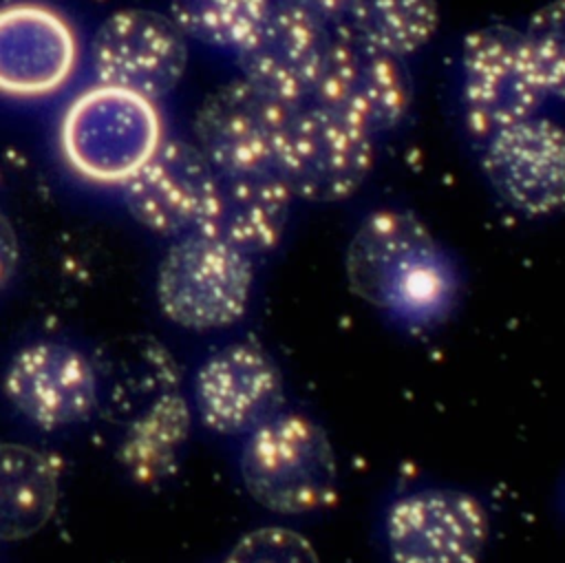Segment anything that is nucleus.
Listing matches in <instances>:
<instances>
[{
    "label": "nucleus",
    "instance_id": "nucleus-1",
    "mask_svg": "<svg viewBox=\"0 0 565 563\" xmlns=\"http://www.w3.org/2000/svg\"><path fill=\"white\" fill-rule=\"evenodd\" d=\"M55 137L60 159L77 179L124 188L168 135L157 102L93 82L66 102Z\"/></svg>",
    "mask_w": 565,
    "mask_h": 563
},
{
    "label": "nucleus",
    "instance_id": "nucleus-2",
    "mask_svg": "<svg viewBox=\"0 0 565 563\" xmlns=\"http://www.w3.org/2000/svg\"><path fill=\"white\" fill-rule=\"evenodd\" d=\"M238 472L247 495L280 517H307L338 499L340 475L324 428L302 413L280 411L245 435Z\"/></svg>",
    "mask_w": 565,
    "mask_h": 563
},
{
    "label": "nucleus",
    "instance_id": "nucleus-3",
    "mask_svg": "<svg viewBox=\"0 0 565 563\" xmlns=\"http://www.w3.org/2000/svg\"><path fill=\"white\" fill-rule=\"evenodd\" d=\"M254 258L238 247L192 232L170 241L157 265L161 314L185 331H221L243 320L254 294Z\"/></svg>",
    "mask_w": 565,
    "mask_h": 563
},
{
    "label": "nucleus",
    "instance_id": "nucleus-4",
    "mask_svg": "<svg viewBox=\"0 0 565 563\" xmlns=\"http://www.w3.org/2000/svg\"><path fill=\"white\" fill-rule=\"evenodd\" d=\"M545 102L519 29L488 24L466 33L459 51V110L475 141L483 144L539 115Z\"/></svg>",
    "mask_w": 565,
    "mask_h": 563
},
{
    "label": "nucleus",
    "instance_id": "nucleus-5",
    "mask_svg": "<svg viewBox=\"0 0 565 563\" xmlns=\"http://www.w3.org/2000/svg\"><path fill=\"white\" fill-rule=\"evenodd\" d=\"M309 102L377 139L406 119L413 82L402 57L369 44L340 22L329 33Z\"/></svg>",
    "mask_w": 565,
    "mask_h": 563
},
{
    "label": "nucleus",
    "instance_id": "nucleus-6",
    "mask_svg": "<svg viewBox=\"0 0 565 563\" xmlns=\"http://www.w3.org/2000/svg\"><path fill=\"white\" fill-rule=\"evenodd\" d=\"M373 163V137L309 102L287 121L276 170L294 199L340 203L364 185Z\"/></svg>",
    "mask_w": 565,
    "mask_h": 563
},
{
    "label": "nucleus",
    "instance_id": "nucleus-7",
    "mask_svg": "<svg viewBox=\"0 0 565 563\" xmlns=\"http://www.w3.org/2000/svg\"><path fill=\"white\" fill-rule=\"evenodd\" d=\"M88 60L97 84L159 104L185 75L188 40L166 13L121 9L93 33Z\"/></svg>",
    "mask_w": 565,
    "mask_h": 563
},
{
    "label": "nucleus",
    "instance_id": "nucleus-8",
    "mask_svg": "<svg viewBox=\"0 0 565 563\" xmlns=\"http://www.w3.org/2000/svg\"><path fill=\"white\" fill-rule=\"evenodd\" d=\"M289 108L245 77L212 91L194 113L192 141L216 174H254L276 170Z\"/></svg>",
    "mask_w": 565,
    "mask_h": 563
},
{
    "label": "nucleus",
    "instance_id": "nucleus-9",
    "mask_svg": "<svg viewBox=\"0 0 565 563\" xmlns=\"http://www.w3.org/2000/svg\"><path fill=\"white\" fill-rule=\"evenodd\" d=\"M79 60V35L64 11L44 0L0 2V97H53L73 82Z\"/></svg>",
    "mask_w": 565,
    "mask_h": 563
},
{
    "label": "nucleus",
    "instance_id": "nucleus-10",
    "mask_svg": "<svg viewBox=\"0 0 565 563\" xmlns=\"http://www.w3.org/2000/svg\"><path fill=\"white\" fill-rule=\"evenodd\" d=\"M488 534L486 506L457 488L406 492L384 514L391 563H479Z\"/></svg>",
    "mask_w": 565,
    "mask_h": 563
},
{
    "label": "nucleus",
    "instance_id": "nucleus-11",
    "mask_svg": "<svg viewBox=\"0 0 565 563\" xmlns=\"http://www.w3.org/2000/svg\"><path fill=\"white\" fill-rule=\"evenodd\" d=\"M2 393L24 422L51 433L93 415L99 402V378L93 360L79 347L33 340L9 358Z\"/></svg>",
    "mask_w": 565,
    "mask_h": 563
},
{
    "label": "nucleus",
    "instance_id": "nucleus-12",
    "mask_svg": "<svg viewBox=\"0 0 565 563\" xmlns=\"http://www.w3.org/2000/svg\"><path fill=\"white\" fill-rule=\"evenodd\" d=\"M285 382L274 355L256 342L214 349L194 371L192 411L223 437H245L282 411Z\"/></svg>",
    "mask_w": 565,
    "mask_h": 563
},
{
    "label": "nucleus",
    "instance_id": "nucleus-13",
    "mask_svg": "<svg viewBox=\"0 0 565 563\" xmlns=\"http://www.w3.org/2000/svg\"><path fill=\"white\" fill-rule=\"evenodd\" d=\"M481 172L492 192L525 219L565 212V126L534 115L483 141Z\"/></svg>",
    "mask_w": 565,
    "mask_h": 563
},
{
    "label": "nucleus",
    "instance_id": "nucleus-14",
    "mask_svg": "<svg viewBox=\"0 0 565 563\" xmlns=\"http://www.w3.org/2000/svg\"><path fill=\"white\" fill-rule=\"evenodd\" d=\"M216 188L218 174L194 141L166 137L121 192L143 230L174 241L203 230Z\"/></svg>",
    "mask_w": 565,
    "mask_h": 563
},
{
    "label": "nucleus",
    "instance_id": "nucleus-15",
    "mask_svg": "<svg viewBox=\"0 0 565 563\" xmlns=\"http://www.w3.org/2000/svg\"><path fill=\"white\" fill-rule=\"evenodd\" d=\"M329 33V24L311 13L274 2L249 42L234 55L241 77L289 108L307 104Z\"/></svg>",
    "mask_w": 565,
    "mask_h": 563
},
{
    "label": "nucleus",
    "instance_id": "nucleus-16",
    "mask_svg": "<svg viewBox=\"0 0 565 563\" xmlns=\"http://www.w3.org/2000/svg\"><path fill=\"white\" fill-rule=\"evenodd\" d=\"M294 194L278 170L221 177L203 234L216 236L247 256L274 252L289 223Z\"/></svg>",
    "mask_w": 565,
    "mask_h": 563
},
{
    "label": "nucleus",
    "instance_id": "nucleus-17",
    "mask_svg": "<svg viewBox=\"0 0 565 563\" xmlns=\"http://www.w3.org/2000/svg\"><path fill=\"white\" fill-rule=\"evenodd\" d=\"M435 247L433 234L417 214L402 208L373 210L362 219L347 247L349 289L382 309L399 269Z\"/></svg>",
    "mask_w": 565,
    "mask_h": 563
},
{
    "label": "nucleus",
    "instance_id": "nucleus-18",
    "mask_svg": "<svg viewBox=\"0 0 565 563\" xmlns=\"http://www.w3.org/2000/svg\"><path fill=\"white\" fill-rule=\"evenodd\" d=\"M194 411L190 400L179 389L157 393L126 426L117 461L126 477L141 488H157L177 475Z\"/></svg>",
    "mask_w": 565,
    "mask_h": 563
},
{
    "label": "nucleus",
    "instance_id": "nucleus-19",
    "mask_svg": "<svg viewBox=\"0 0 565 563\" xmlns=\"http://www.w3.org/2000/svg\"><path fill=\"white\" fill-rule=\"evenodd\" d=\"M62 468L51 453L0 442V541H18L42 530L53 517Z\"/></svg>",
    "mask_w": 565,
    "mask_h": 563
},
{
    "label": "nucleus",
    "instance_id": "nucleus-20",
    "mask_svg": "<svg viewBox=\"0 0 565 563\" xmlns=\"http://www.w3.org/2000/svg\"><path fill=\"white\" fill-rule=\"evenodd\" d=\"M342 24L397 57L424 49L437 33V0H349Z\"/></svg>",
    "mask_w": 565,
    "mask_h": 563
},
{
    "label": "nucleus",
    "instance_id": "nucleus-21",
    "mask_svg": "<svg viewBox=\"0 0 565 563\" xmlns=\"http://www.w3.org/2000/svg\"><path fill=\"white\" fill-rule=\"evenodd\" d=\"M274 0H168V15L185 35L205 49L236 55Z\"/></svg>",
    "mask_w": 565,
    "mask_h": 563
},
{
    "label": "nucleus",
    "instance_id": "nucleus-22",
    "mask_svg": "<svg viewBox=\"0 0 565 563\" xmlns=\"http://www.w3.org/2000/svg\"><path fill=\"white\" fill-rule=\"evenodd\" d=\"M452 296V272L435 247L399 269L391 283L384 307L404 320H428L437 316Z\"/></svg>",
    "mask_w": 565,
    "mask_h": 563
},
{
    "label": "nucleus",
    "instance_id": "nucleus-23",
    "mask_svg": "<svg viewBox=\"0 0 565 563\" xmlns=\"http://www.w3.org/2000/svg\"><path fill=\"white\" fill-rule=\"evenodd\" d=\"M521 33L547 99L565 102V0L536 9Z\"/></svg>",
    "mask_w": 565,
    "mask_h": 563
},
{
    "label": "nucleus",
    "instance_id": "nucleus-24",
    "mask_svg": "<svg viewBox=\"0 0 565 563\" xmlns=\"http://www.w3.org/2000/svg\"><path fill=\"white\" fill-rule=\"evenodd\" d=\"M221 563H320L313 543L287 525H260L245 532Z\"/></svg>",
    "mask_w": 565,
    "mask_h": 563
},
{
    "label": "nucleus",
    "instance_id": "nucleus-25",
    "mask_svg": "<svg viewBox=\"0 0 565 563\" xmlns=\"http://www.w3.org/2000/svg\"><path fill=\"white\" fill-rule=\"evenodd\" d=\"M18 267H20V241L7 214L0 212V294L11 287V283L15 280Z\"/></svg>",
    "mask_w": 565,
    "mask_h": 563
},
{
    "label": "nucleus",
    "instance_id": "nucleus-26",
    "mask_svg": "<svg viewBox=\"0 0 565 563\" xmlns=\"http://www.w3.org/2000/svg\"><path fill=\"white\" fill-rule=\"evenodd\" d=\"M278 4H289L296 9H302L307 13H311L313 18L322 20L324 24H340L344 20L349 0H274Z\"/></svg>",
    "mask_w": 565,
    "mask_h": 563
},
{
    "label": "nucleus",
    "instance_id": "nucleus-27",
    "mask_svg": "<svg viewBox=\"0 0 565 563\" xmlns=\"http://www.w3.org/2000/svg\"><path fill=\"white\" fill-rule=\"evenodd\" d=\"M563 503H565V488H563Z\"/></svg>",
    "mask_w": 565,
    "mask_h": 563
}]
</instances>
